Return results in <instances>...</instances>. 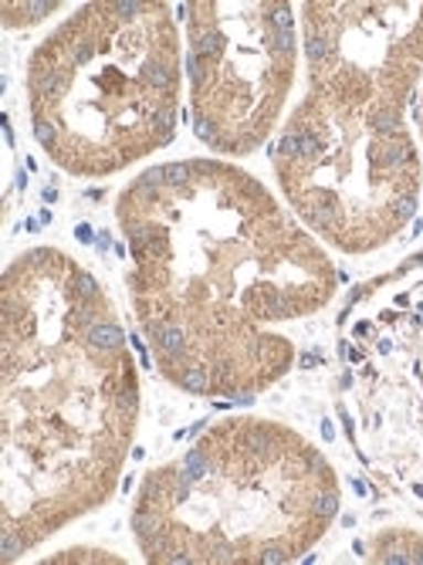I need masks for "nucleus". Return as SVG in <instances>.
<instances>
[{"label":"nucleus","mask_w":423,"mask_h":565,"mask_svg":"<svg viewBox=\"0 0 423 565\" xmlns=\"http://www.w3.org/2000/svg\"><path fill=\"white\" fill-rule=\"evenodd\" d=\"M105 312L95 278L62 250L21 254L4 271V562L113 494L139 396L129 352L92 339Z\"/></svg>","instance_id":"obj_1"},{"label":"nucleus","mask_w":423,"mask_h":565,"mask_svg":"<svg viewBox=\"0 0 423 565\" xmlns=\"http://www.w3.org/2000/svg\"><path fill=\"white\" fill-rule=\"evenodd\" d=\"M163 177V170H160ZM180 221L139 180L126 190L119 217L129 244H156L187 265L136 262L133 301L142 329L170 326L183 335V359L173 370L180 383L190 370L207 373L210 393L244 399V393L278 380L292 363V345L282 335H264L257 326L308 316L332 295V268L326 254L302 234L261 183L251 190L234 231L210 227L200 163H190L183 183L163 180Z\"/></svg>","instance_id":"obj_2"},{"label":"nucleus","mask_w":423,"mask_h":565,"mask_svg":"<svg viewBox=\"0 0 423 565\" xmlns=\"http://www.w3.org/2000/svg\"><path fill=\"white\" fill-rule=\"evenodd\" d=\"M326 460L278 424L228 420L142 484L133 529L152 562H288L329 525Z\"/></svg>","instance_id":"obj_3"},{"label":"nucleus","mask_w":423,"mask_h":565,"mask_svg":"<svg viewBox=\"0 0 423 565\" xmlns=\"http://www.w3.org/2000/svg\"><path fill=\"white\" fill-rule=\"evenodd\" d=\"M31 129L51 163L105 177L173 139L180 47L167 4H85L28 65Z\"/></svg>","instance_id":"obj_4"},{"label":"nucleus","mask_w":423,"mask_h":565,"mask_svg":"<svg viewBox=\"0 0 423 565\" xmlns=\"http://www.w3.org/2000/svg\"><path fill=\"white\" fill-rule=\"evenodd\" d=\"M193 129L224 152L272 132L295 72L288 4H190Z\"/></svg>","instance_id":"obj_5"},{"label":"nucleus","mask_w":423,"mask_h":565,"mask_svg":"<svg viewBox=\"0 0 423 565\" xmlns=\"http://www.w3.org/2000/svg\"><path fill=\"white\" fill-rule=\"evenodd\" d=\"M78 241H92V231H88V227H85V224H82V227H78Z\"/></svg>","instance_id":"obj_6"},{"label":"nucleus","mask_w":423,"mask_h":565,"mask_svg":"<svg viewBox=\"0 0 423 565\" xmlns=\"http://www.w3.org/2000/svg\"><path fill=\"white\" fill-rule=\"evenodd\" d=\"M420 132H423V109H420Z\"/></svg>","instance_id":"obj_7"}]
</instances>
